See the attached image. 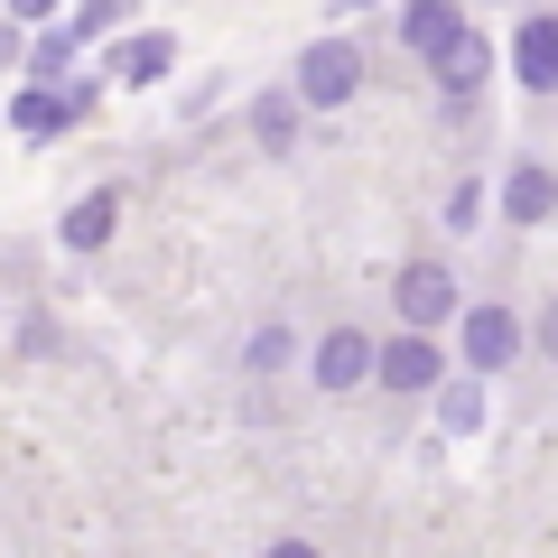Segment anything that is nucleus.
I'll use <instances>...</instances> for the list:
<instances>
[{"mask_svg": "<svg viewBox=\"0 0 558 558\" xmlns=\"http://www.w3.org/2000/svg\"><path fill=\"white\" fill-rule=\"evenodd\" d=\"M465 10H475V0H400V47L428 65V57H438V47L465 28Z\"/></svg>", "mask_w": 558, "mask_h": 558, "instance_id": "obj_15", "label": "nucleus"}, {"mask_svg": "<svg viewBox=\"0 0 558 558\" xmlns=\"http://www.w3.org/2000/svg\"><path fill=\"white\" fill-rule=\"evenodd\" d=\"M502 65H512V84L521 94H539L549 102L558 94V10H531V20L502 38Z\"/></svg>", "mask_w": 558, "mask_h": 558, "instance_id": "obj_9", "label": "nucleus"}, {"mask_svg": "<svg viewBox=\"0 0 558 558\" xmlns=\"http://www.w3.org/2000/svg\"><path fill=\"white\" fill-rule=\"evenodd\" d=\"M484 196H494L484 178H457V186H447V205H438V215H447V233H475V223H484Z\"/></svg>", "mask_w": 558, "mask_h": 558, "instance_id": "obj_18", "label": "nucleus"}, {"mask_svg": "<svg viewBox=\"0 0 558 558\" xmlns=\"http://www.w3.org/2000/svg\"><path fill=\"white\" fill-rule=\"evenodd\" d=\"M75 57H84V38H75L65 10H57V20H38V28H28V47H20V65H28L38 84H65V75H75Z\"/></svg>", "mask_w": 558, "mask_h": 558, "instance_id": "obj_16", "label": "nucleus"}, {"mask_svg": "<svg viewBox=\"0 0 558 558\" xmlns=\"http://www.w3.org/2000/svg\"><path fill=\"white\" fill-rule=\"evenodd\" d=\"M428 84H438V102H447V121H465V102H475L484 84H494V38H484V28L465 20L457 38H447L438 57H428Z\"/></svg>", "mask_w": 558, "mask_h": 558, "instance_id": "obj_7", "label": "nucleus"}, {"mask_svg": "<svg viewBox=\"0 0 558 558\" xmlns=\"http://www.w3.org/2000/svg\"><path fill=\"white\" fill-rule=\"evenodd\" d=\"M94 94H102L94 75H65V84H38V75H28L20 102H10V131H20L28 149H47V140H65L84 112H94Z\"/></svg>", "mask_w": 558, "mask_h": 558, "instance_id": "obj_4", "label": "nucleus"}, {"mask_svg": "<svg viewBox=\"0 0 558 558\" xmlns=\"http://www.w3.org/2000/svg\"><path fill=\"white\" fill-rule=\"evenodd\" d=\"M447 336L438 326H391V336H381V354H373V391H391V400H428L447 381Z\"/></svg>", "mask_w": 558, "mask_h": 558, "instance_id": "obj_2", "label": "nucleus"}, {"mask_svg": "<svg viewBox=\"0 0 558 558\" xmlns=\"http://www.w3.org/2000/svg\"><path fill=\"white\" fill-rule=\"evenodd\" d=\"M354 10H373V0H336V20H354Z\"/></svg>", "mask_w": 558, "mask_h": 558, "instance_id": "obj_23", "label": "nucleus"}, {"mask_svg": "<svg viewBox=\"0 0 558 558\" xmlns=\"http://www.w3.org/2000/svg\"><path fill=\"white\" fill-rule=\"evenodd\" d=\"M447 344H457L465 373L502 381L521 354H531V317H521L512 299H465V307H457V326H447Z\"/></svg>", "mask_w": 558, "mask_h": 558, "instance_id": "obj_1", "label": "nucleus"}, {"mask_svg": "<svg viewBox=\"0 0 558 558\" xmlns=\"http://www.w3.org/2000/svg\"><path fill=\"white\" fill-rule=\"evenodd\" d=\"M102 75H112L121 94H149V84L178 75V38H168V28H112V38H102Z\"/></svg>", "mask_w": 558, "mask_h": 558, "instance_id": "obj_8", "label": "nucleus"}, {"mask_svg": "<svg viewBox=\"0 0 558 558\" xmlns=\"http://www.w3.org/2000/svg\"><path fill=\"white\" fill-rule=\"evenodd\" d=\"M57 344H65V336H57V317H38V307H28V317H20V354H28V363H47Z\"/></svg>", "mask_w": 558, "mask_h": 558, "instance_id": "obj_19", "label": "nucleus"}, {"mask_svg": "<svg viewBox=\"0 0 558 558\" xmlns=\"http://www.w3.org/2000/svg\"><path fill=\"white\" fill-rule=\"evenodd\" d=\"M20 47H28V28H20V20H10V10H0V65L20 57Z\"/></svg>", "mask_w": 558, "mask_h": 558, "instance_id": "obj_22", "label": "nucleus"}, {"mask_svg": "<svg viewBox=\"0 0 558 558\" xmlns=\"http://www.w3.org/2000/svg\"><path fill=\"white\" fill-rule=\"evenodd\" d=\"M502 223H521V233H539V223L558 215V168L549 159H531V149H521V159H502Z\"/></svg>", "mask_w": 558, "mask_h": 558, "instance_id": "obj_10", "label": "nucleus"}, {"mask_svg": "<svg viewBox=\"0 0 558 558\" xmlns=\"http://www.w3.org/2000/svg\"><path fill=\"white\" fill-rule=\"evenodd\" d=\"M112 233H121V186H84V196L57 215V242H65V252H102Z\"/></svg>", "mask_w": 558, "mask_h": 558, "instance_id": "obj_12", "label": "nucleus"}, {"mask_svg": "<svg viewBox=\"0 0 558 558\" xmlns=\"http://www.w3.org/2000/svg\"><path fill=\"white\" fill-rule=\"evenodd\" d=\"M457 307H465V279H457V260H400L391 270V317L400 326H457Z\"/></svg>", "mask_w": 558, "mask_h": 558, "instance_id": "obj_5", "label": "nucleus"}, {"mask_svg": "<svg viewBox=\"0 0 558 558\" xmlns=\"http://www.w3.org/2000/svg\"><path fill=\"white\" fill-rule=\"evenodd\" d=\"M475 10H502V0H475Z\"/></svg>", "mask_w": 558, "mask_h": 558, "instance_id": "obj_24", "label": "nucleus"}, {"mask_svg": "<svg viewBox=\"0 0 558 558\" xmlns=\"http://www.w3.org/2000/svg\"><path fill=\"white\" fill-rule=\"evenodd\" d=\"M0 10H10V20H20V28H38V20H57L65 0H0Z\"/></svg>", "mask_w": 558, "mask_h": 558, "instance_id": "obj_21", "label": "nucleus"}, {"mask_svg": "<svg viewBox=\"0 0 558 558\" xmlns=\"http://www.w3.org/2000/svg\"><path fill=\"white\" fill-rule=\"evenodd\" d=\"M289 363H307V336L289 317H260V326H242V373L252 381H279Z\"/></svg>", "mask_w": 558, "mask_h": 558, "instance_id": "obj_14", "label": "nucleus"}, {"mask_svg": "<svg viewBox=\"0 0 558 558\" xmlns=\"http://www.w3.org/2000/svg\"><path fill=\"white\" fill-rule=\"evenodd\" d=\"M289 84H299L307 112H344V102L363 94V47H354V38H317V47H299Z\"/></svg>", "mask_w": 558, "mask_h": 558, "instance_id": "obj_6", "label": "nucleus"}, {"mask_svg": "<svg viewBox=\"0 0 558 558\" xmlns=\"http://www.w3.org/2000/svg\"><path fill=\"white\" fill-rule=\"evenodd\" d=\"M531 354H549V363H558V299H539V307H531Z\"/></svg>", "mask_w": 558, "mask_h": 558, "instance_id": "obj_20", "label": "nucleus"}, {"mask_svg": "<svg viewBox=\"0 0 558 558\" xmlns=\"http://www.w3.org/2000/svg\"><path fill=\"white\" fill-rule=\"evenodd\" d=\"M373 354H381V336L373 326H326V336H307V381H317L326 400H354V391H373Z\"/></svg>", "mask_w": 558, "mask_h": 558, "instance_id": "obj_3", "label": "nucleus"}, {"mask_svg": "<svg viewBox=\"0 0 558 558\" xmlns=\"http://www.w3.org/2000/svg\"><path fill=\"white\" fill-rule=\"evenodd\" d=\"M307 102H299V84H260L252 94V140L270 149V159H299V140H307Z\"/></svg>", "mask_w": 558, "mask_h": 558, "instance_id": "obj_11", "label": "nucleus"}, {"mask_svg": "<svg viewBox=\"0 0 558 558\" xmlns=\"http://www.w3.org/2000/svg\"><path fill=\"white\" fill-rule=\"evenodd\" d=\"M484 400H494V381H484V373H465V363H447V381L428 391V410H438V428H447V438H475V428H484Z\"/></svg>", "mask_w": 558, "mask_h": 558, "instance_id": "obj_13", "label": "nucleus"}, {"mask_svg": "<svg viewBox=\"0 0 558 558\" xmlns=\"http://www.w3.org/2000/svg\"><path fill=\"white\" fill-rule=\"evenodd\" d=\"M65 20H75V38H112V28H131V0H65Z\"/></svg>", "mask_w": 558, "mask_h": 558, "instance_id": "obj_17", "label": "nucleus"}]
</instances>
